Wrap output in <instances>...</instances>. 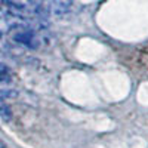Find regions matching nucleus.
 Here are the masks:
<instances>
[{
    "instance_id": "8",
    "label": "nucleus",
    "mask_w": 148,
    "mask_h": 148,
    "mask_svg": "<svg viewBox=\"0 0 148 148\" xmlns=\"http://www.w3.org/2000/svg\"><path fill=\"white\" fill-rule=\"evenodd\" d=\"M39 2H40V0H39ZM42 2H43V0H42Z\"/></svg>"
},
{
    "instance_id": "5",
    "label": "nucleus",
    "mask_w": 148,
    "mask_h": 148,
    "mask_svg": "<svg viewBox=\"0 0 148 148\" xmlns=\"http://www.w3.org/2000/svg\"><path fill=\"white\" fill-rule=\"evenodd\" d=\"M0 114L5 117V120H9L10 119V111L6 105H0Z\"/></svg>"
},
{
    "instance_id": "6",
    "label": "nucleus",
    "mask_w": 148,
    "mask_h": 148,
    "mask_svg": "<svg viewBox=\"0 0 148 148\" xmlns=\"http://www.w3.org/2000/svg\"><path fill=\"white\" fill-rule=\"evenodd\" d=\"M0 37H2V36H0ZM3 51H5V43H3L2 39H0V55L3 53Z\"/></svg>"
},
{
    "instance_id": "2",
    "label": "nucleus",
    "mask_w": 148,
    "mask_h": 148,
    "mask_svg": "<svg viewBox=\"0 0 148 148\" xmlns=\"http://www.w3.org/2000/svg\"><path fill=\"white\" fill-rule=\"evenodd\" d=\"M19 22H21L19 19L12 16L3 8H0V36H5V34L10 33L15 27L19 25Z\"/></svg>"
},
{
    "instance_id": "7",
    "label": "nucleus",
    "mask_w": 148,
    "mask_h": 148,
    "mask_svg": "<svg viewBox=\"0 0 148 148\" xmlns=\"http://www.w3.org/2000/svg\"><path fill=\"white\" fill-rule=\"evenodd\" d=\"M0 148H5V144H3L2 141H0Z\"/></svg>"
},
{
    "instance_id": "3",
    "label": "nucleus",
    "mask_w": 148,
    "mask_h": 148,
    "mask_svg": "<svg viewBox=\"0 0 148 148\" xmlns=\"http://www.w3.org/2000/svg\"><path fill=\"white\" fill-rule=\"evenodd\" d=\"M46 10L53 15H65L71 9V0H45Z\"/></svg>"
},
{
    "instance_id": "1",
    "label": "nucleus",
    "mask_w": 148,
    "mask_h": 148,
    "mask_svg": "<svg viewBox=\"0 0 148 148\" xmlns=\"http://www.w3.org/2000/svg\"><path fill=\"white\" fill-rule=\"evenodd\" d=\"M14 36H12V39H14L15 43H18L19 46L25 47V49H39L40 45H42V40L39 34H37L31 27H28L27 24H19L18 27H15L14 30Z\"/></svg>"
},
{
    "instance_id": "4",
    "label": "nucleus",
    "mask_w": 148,
    "mask_h": 148,
    "mask_svg": "<svg viewBox=\"0 0 148 148\" xmlns=\"http://www.w3.org/2000/svg\"><path fill=\"white\" fill-rule=\"evenodd\" d=\"M10 80H12L10 68L6 64L0 62V84H8V83H10Z\"/></svg>"
}]
</instances>
